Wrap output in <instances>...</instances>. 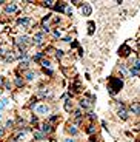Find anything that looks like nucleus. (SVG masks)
<instances>
[{"label": "nucleus", "instance_id": "obj_1", "mask_svg": "<svg viewBox=\"0 0 140 142\" xmlns=\"http://www.w3.org/2000/svg\"><path fill=\"white\" fill-rule=\"evenodd\" d=\"M122 86H123V80H122V79L114 77V76H111V77H109V83H108V91H109L112 96H114L117 91L122 90Z\"/></svg>", "mask_w": 140, "mask_h": 142}, {"label": "nucleus", "instance_id": "obj_2", "mask_svg": "<svg viewBox=\"0 0 140 142\" xmlns=\"http://www.w3.org/2000/svg\"><path fill=\"white\" fill-rule=\"evenodd\" d=\"M94 97L92 96H88V97H83V99H82L80 101V105L82 107H83V108H91L92 107V104H94Z\"/></svg>", "mask_w": 140, "mask_h": 142}, {"label": "nucleus", "instance_id": "obj_3", "mask_svg": "<svg viewBox=\"0 0 140 142\" xmlns=\"http://www.w3.org/2000/svg\"><path fill=\"white\" fill-rule=\"evenodd\" d=\"M129 52H131V48H129L128 45H122V46H120V49H118V54L123 56V57H128Z\"/></svg>", "mask_w": 140, "mask_h": 142}, {"label": "nucleus", "instance_id": "obj_4", "mask_svg": "<svg viewBox=\"0 0 140 142\" xmlns=\"http://www.w3.org/2000/svg\"><path fill=\"white\" fill-rule=\"evenodd\" d=\"M131 111L133 113H137V114H140V102H134V104H131Z\"/></svg>", "mask_w": 140, "mask_h": 142}, {"label": "nucleus", "instance_id": "obj_5", "mask_svg": "<svg viewBox=\"0 0 140 142\" xmlns=\"http://www.w3.org/2000/svg\"><path fill=\"white\" fill-rule=\"evenodd\" d=\"M37 113H39V114L49 113V107H48V105H40V107H37Z\"/></svg>", "mask_w": 140, "mask_h": 142}, {"label": "nucleus", "instance_id": "obj_6", "mask_svg": "<svg viewBox=\"0 0 140 142\" xmlns=\"http://www.w3.org/2000/svg\"><path fill=\"white\" fill-rule=\"evenodd\" d=\"M42 40H43V34L42 33H39V34L34 36V43H36V45H42Z\"/></svg>", "mask_w": 140, "mask_h": 142}, {"label": "nucleus", "instance_id": "obj_7", "mask_svg": "<svg viewBox=\"0 0 140 142\" xmlns=\"http://www.w3.org/2000/svg\"><path fill=\"white\" fill-rule=\"evenodd\" d=\"M91 6H89V5H83V6H82V14L83 15H89L91 14Z\"/></svg>", "mask_w": 140, "mask_h": 142}, {"label": "nucleus", "instance_id": "obj_8", "mask_svg": "<svg viewBox=\"0 0 140 142\" xmlns=\"http://www.w3.org/2000/svg\"><path fill=\"white\" fill-rule=\"evenodd\" d=\"M71 90H72V93H79V91H82L80 82H79V80H75V82H74V85L71 86Z\"/></svg>", "mask_w": 140, "mask_h": 142}, {"label": "nucleus", "instance_id": "obj_9", "mask_svg": "<svg viewBox=\"0 0 140 142\" xmlns=\"http://www.w3.org/2000/svg\"><path fill=\"white\" fill-rule=\"evenodd\" d=\"M54 9L55 11H66V3H65V2H60L59 5L54 6Z\"/></svg>", "mask_w": 140, "mask_h": 142}, {"label": "nucleus", "instance_id": "obj_10", "mask_svg": "<svg viewBox=\"0 0 140 142\" xmlns=\"http://www.w3.org/2000/svg\"><path fill=\"white\" fill-rule=\"evenodd\" d=\"M42 130H43V133H51V131H52V125L46 122V123L42 125Z\"/></svg>", "mask_w": 140, "mask_h": 142}, {"label": "nucleus", "instance_id": "obj_11", "mask_svg": "<svg viewBox=\"0 0 140 142\" xmlns=\"http://www.w3.org/2000/svg\"><path fill=\"white\" fill-rule=\"evenodd\" d=\"M118 116H120V117H122V119H128V111H126V110H125V107H123V108H120V110H118Z\"/></svg>", "mask_w": 140, "mask_h": 142}, {"label": "nucleus", "instance_id": "obj_12", "mask_svg": "<svg viewBox=\"0 0 140 142\" xmlns=\"http://www.w3.org/2000/svg\"><path fill=\"white\" fill-rule=\"evenodd\" d=\"M31 23V20L28 17H22V19H18V25H23V26H28Z\"/></svg>", "mask_w": 140, "mask_h": 142}, {"label": "nucleus", "instance_id": "obj_13", "mask_svg": "<svg viewBox=\"0 0 140 142\" xmlns=\"http://www.w3.org/2000/svg\"><path fill=\"white\" fill-rule=\"evenodd\" d=\"M66 131H68V133H71V135H77L79 130L74 127V125H68V127H66Z\"/></svg>", "mask_w": 140, "mask_h": 142}, {"label": "nucleus", "instance_id": "obj_14", "mask_svg": "<svg viewBox=\"0 0 140 142\" xmlns=\"http://www.w3.org/2000/svg\"><path fill=\"white\" fill-rule=\"evenodd\" d=\"M15 9H17L15 5H8V6H6V12H8V14H9V12H15Z\"/></svg>", "mask_w": 140, "mask_h": 142}, {"label": "nucleus", "instance_id": "obj_15", "mask_svg": "<svg viewBox=\"0 0 140 142\" xmlns=\"http://www.w3.org/2000/svg\"><path fill=\"white\" fill-rule=\"evenodd\" d=\"M86 131H88L89 135H92V133H96V125H94V123H91V125H88V128H86Z\"/></svg>", "mask_w": 140, "mask_h": 142}, {"label": "nucleus", "instance_id": "obj_16", "mask_svg": "<svg viewBox=\"0 0 140 142\" xmlns=\"http://www.w3.org/2000/svg\"><path fill=\"white\" fill-rule=\"evenodd\" d=\"M8 104H9V101H8V99H2V101H0V110H3Z\"/></svg>", "mask_w": 140, "mask_h": 142}, {"label": "nucleus", "instance_id": "obj_17", "mask_svg": "<svg viewBox=\"0 0 140 142\" xmlns=\"http://www.w3.org/2000/svg\"><path fill=\"white\" fill-rule=\"evenodd\" d=\"M34 138L39 139V141H42V139H45V136H43V133H39V131H36V133H34Z\"/></svg>", "mask_w": 140, "mask_h": 142}, {"label": "nucleus", "instance_id": "obj_18", "mask_svg": "<svg viewBox=\"0 0 140 142\" xmlns=\"http://www.w3.org/2000/svg\"><path fill=\"white\" fill-rule=\"evenodd\" d=\"M71 108H72V104H71V101H66V104H65V110H66V111H71Z\"/></svg>", "mask_w": 140, "mask_h": 142}, {"label": "nucleus", "instance_id": "obj_19", "mask_svg": "<svg viewBox=\"0 0 140 142\" xmlns=\"http://www.w3.org/2000/svg\"><path fill=\"white\" fill-rule=\"evenodd\" d=\"M40 64H42V65H43V67H45V68H48V67H49V65H51V62H49V60H48V59H43V60H42V62H40Z\"/></svg>", "mask_w": 140, "mask_h": 142}, {"label": "nucleus", "instance_id": "obj_20", "mask_svg": "<svg viewBox=\"0 0 140 142\" xmlns=\"http://www.w3.org/2000/svg\"><path fill=\"white\" fill-rule=\"evenodd\" d=\"M88 26H89L88 33H89V34H92V33H94V22H89V23H88Z\"/></svg>", "mask_w": 140, "mask_h": 142}, {"label": "nucleus", "instance_id": "obj_21", "mask_svg": "<svg viewBox=\"0 0 140 142\" xmlns=\"http://www.w3.org/2000/svg\"><path fill=\"white\" fill-rule=\"evenodd\" d=\"M57 120H59V116H51L48 123H54V122H57Z\"/></svg>", "mask_w": 140, "mask_h": 142}, {"label": "nucleus", "instance_id": "obj_22", "mask_svg": "<svg viewBox=\"0 0 140 142\" xmlns=\"http://www.w3.org/2000/svg\"><path fill=\"white\" fill-rule=\"evenodd\" d=\"M133 68H136L137 71H140V60H136L134 62V65H133Z\"/></svg>", "mask_w": 140, "mask_h": 142}, {"label": "nucleus", "instance_id": "obj_23", "mask_svg": "<svg viewBox=\"0 0 140 142\" xmlns=\"http://www.w3.org/2000/svg\"><path fill=\"white\" fill-rule=\"evenodd\" d=\"M43 3H45V6H54L55 2H52V0H46V2H43Z\"/></svg>", "mask_w": 140, "mask_h": 142}, {"label": "nucleus", "instance_id": "obj_24", "mask_svg": "<svg viewBox=\"0 0 140 142\" xmlns=\"http://www.w3.org/2000/svg\"><path fill=\"white\" fill-rule=\"evenodd\" d=\"M43 54L45 52H39V54H36V56H34V60H40L42 57H43Z\"/></svg>", "mask_w": 140, "mask_h": 142}, {"label": "nucleus", "instance_id": "obj_25", "mask_svg": "<svg viewBox=\"0 0 140 142\" xmlns=\"http://www.w3.org/2000/svg\"><path fill=\"white\" fill-rule=\"evenodd\" d=\"M120 71H122L123 74H129V73H128V70H126V67H125V65H120Z\"/></svg>", "mask_w": 140, "mask_h": 142}, {"label": "nucleus", "instance_id": "obj_26", "mask_svg": "<svg viewBox=\"0 0 140 142\" xmlns=\"http://www.w3.org/2000/svg\"><path fill=\"white\" fill-rule=\"evenodd\" d=\"M26 79H28V80H32L34 74H32V73H26Z\"/></svg>", "mask_w": 140, "mask_h": 142}, {"label": "nucleus", "instance_id": "obj_27", "mask_svg": "<svg viewBox=\"0 0 140 142\" xmlns=\"http://www.w3.org/2000/svg\"><path fill=\"white\" fill-rule=\"evenodd\" d=\"M74 116L77 117V119H80V117H82V111H80V110H77V111L74 113Z\"/></svg>", "mask_w": 140, "mask_h": 142}, {"label": "nucleus", "instance_id": "obj_28", "mask_svg": "<svg viewBox=\"0 0 140 142\" xmlns=\"http://www.w3.org/2000/svg\"><path fill=\"white\" fill-rule=\"evenodd\" d=\"M15 83H17L18 86H22V85H23V80H22V79H18V77H17V79H15Z\"/></svg>", "mask_w": 140, "mask_h": 142}, {"label": "nucleus", "instance_id": "obj_29", "mask_svg": "<svg viewBox=\"0 0 140 142\" xmlns=\"http://www.w3.org/2000/svg\"><path fill=\"white\" fill-rule=\"evenodd\" d=\"M88 119L94 120V119H96V114H94V113H88Z\"/></svg>", "mask_w": 140, "mask_h": 142}, {"label": "nucleus", "instance_id": "obj_30", "mask_svg": "<svg viewBox=\"0 0 140 142\" xmlns=\"http://www.w3.org/2000/svg\"><path fill=\"white\" fill-rule=\"evenodd\" d=\"M42 28H43V33H49V26L48 25H43Z\"/></svg>", "mask_w": 140, "mask_h": 142}, {"label": "nucleus", "instance_id": "obj_31", "mask_svg": "<svg viewBox=\"0 0 140 142\" xmlns=\"http://www.w3.org/2000/svg\"><path fill=\"white\" fill-rule=\"evenodd\" d=\"M55 52H57V57H63V51L62 49H59V51H55Z\"/></svg>", "mask_w": 140, "mask_h": 142}, {"label": "nucleus", "instance_id": "obj_32", "mask_svg": "<svg viewBox=\"0 0 140 142\" xmlns=\"http://www.w3.org/2000/svg\"><path fill=\"white\" fill-rule=\"evenodd\" d=\"M12 125H14V122H12V120H8V122H6V127H12Z\"/></svg>", "mask_w": 140, "mask_h": 142}, {"label": "nucleus", "instance_id": "obj_33", "mask_svg": "<svg viewBox=\"0 0 140 142\" xmlns=\"http://www.w3.org/2000/svg\"><path fill=\"white\" fill-rule=\"evenodd\" d=\"M54 36H55V37H60V31H59V30L54 31Z\"/></svg>", "mask_w": 140, "mask_h": 142}, {"label": "nucleus", "instance_id": "obj_34", "mask_svg": "<svg viewBox=\"0 0 140 142\" xmlns=\"http://www.w3.org/2000/svg\"><path fill=\"white\" fill-rule=\"evenodd\" d=\"M74 5H77V6H82V2H79V0H75V2H72Z\"/></svg>", "mask_w": 140, "mask_h": 142}, {"label": "nucleus", "instance_id": "obj_35", "mask_svg": "<svg viewBox=\"0 0 140 142\" xmlns=\"http://www.w3.org/2000/svg\"><path fill=\"white\" fill-rule=\"evenodd\" d=\"M88 142H99V141H96V138H91V139H89Z\"/></svg>", "mask_w": 140, "mask_h": 142}, {"label": "nucleus", "instance_id": "obj_36", "mask_svg": "<svg viewBox=\"0 0 140 142\" xmlns=\"http://www.w3.org/2000/svg\"><path fill=\"white\" fill-rule=\"evenodd\" d=\"M65 142H75V141H74V139H66Z\"/></svg>", "mask_w": 140, "mask_h": 142}, {"label": "nucleus", "instance_id": "obj_37", "mask_svg": "<svg viewBox=\"0 0 140 142\" xmlns=\"http://www.w3.org/2000/svg\"><path fill=\"white\" fill-rule=\"evenodd\" d=\"M2 136H3V130H0V138H2Z\"/></svg>", "mask_w": 140, "mask_h": 142}, {"label": "nucleus", "instance_id": "obj_38", "mask_svg": "<svg viewBox=\"0 0 140 142\" xmlns=\"http://www.w3.org/2000/svg\"><path fill=\"white\" fill-rule=\"evenodd\" d=\"M0 119H2V114H0Z\"/></svg>", "mask_w": 140, "mask_h": 142}, {"label": "nucleus", "instance_id": "obj_39", "mask_svg": "<svg viewBox=\"0 0 140 142\" xmlns=\"http://www.w3.org/2000/svg\"><path fill=\"white\" fill-rule=\"evenodd\" d=\"M0 94H2V90H0Z\"/></svg>", "mask_w": 140, "mask_h": 142}]
</instances>
